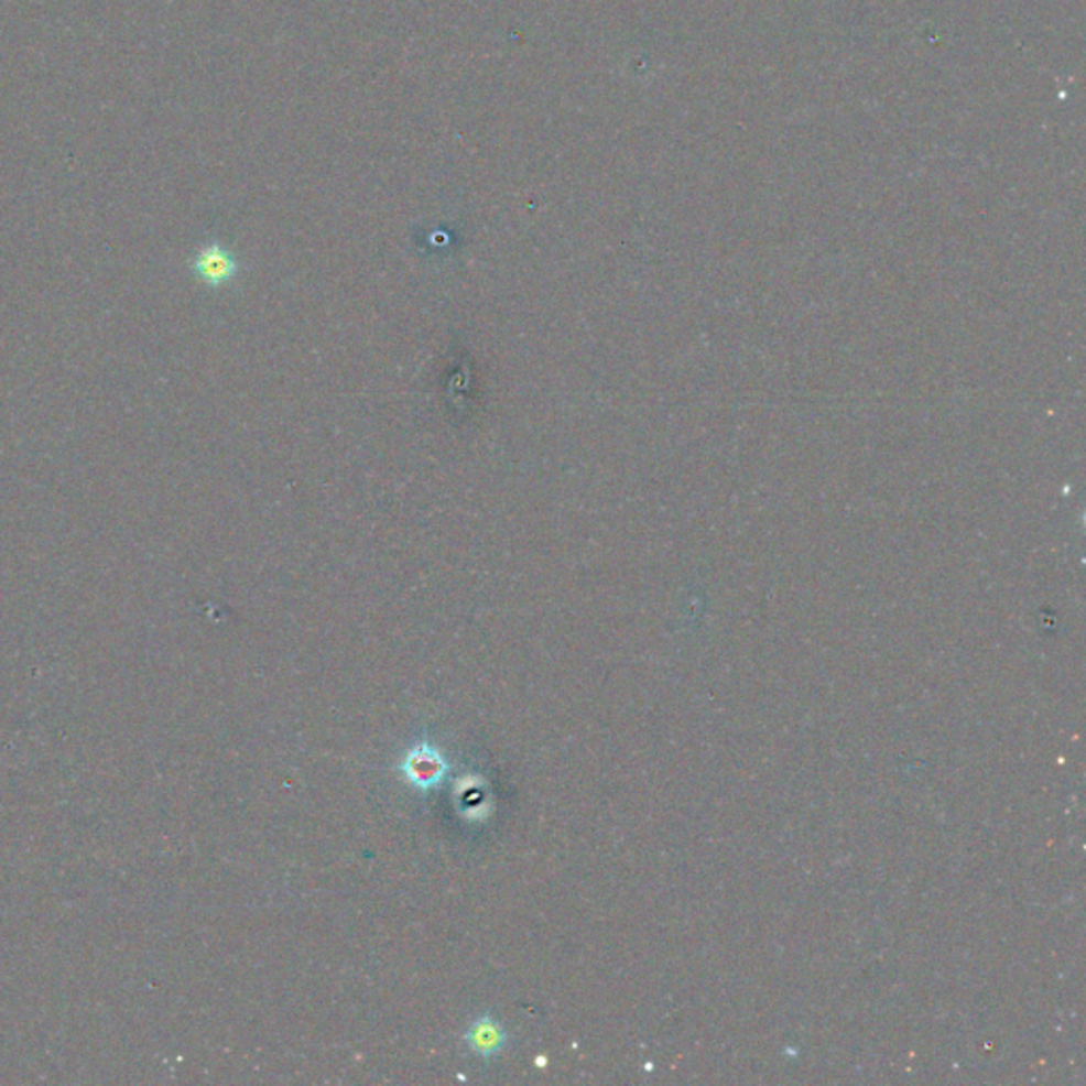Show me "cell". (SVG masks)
Returning <instances> with one entry per match:
<instances>
[{"mask_svg":"<svg viewBox=\"0 0 1086 1086\" xmlns=\"http://www.w3.org/2000/svg\"><path fill=\"white\" fill-rule=\"evenodd\" d=\"M467 1046L474 1055L478 1057L490 1058L495 1055H499L506 1044H508V1033L503 1030V1025L499 1021H495L492 1017H480L476 1019L469 1030H467Z\"/></svg>","mask_w":1086,"mask_h":1086,"instance_id":"7a4b0ae2","label":"cell"},{"mask_svg":"<svg viewBox=\"0 0 1086 1086\" xmlns=\"http://www.w3.org/2000/svg\"><path fill=\"white\" fill-rule=\"evenodd\" d=\"M400 769L405 781L414 790L431 792V790L442 785V781L450 772V762L444 758V753L435 745L423 739L405 751Z\"/></svg>","mask_w":1086,"mask_h":1086,"instance_id":"6da1fadb","label":"cell"},{"mask_svg":"<svg viewBox=\"0 0 1086 1086\" xmlns=\"http://www.w3.org/2000/svg\"><path fill=\"white\" fill-rule=\"evenodd\" d=\"M198 276H200L204 283L208 285H224L234 279L236 270H238V263L236 259L231 258V253L226 251L224 247L219 245H210V247H204L198 258H196V263H194Z\"/></svg>","mask_w":1086,"mask_h":1086,"instance_id":"3957f363","label":"cell"}]
</instances>
